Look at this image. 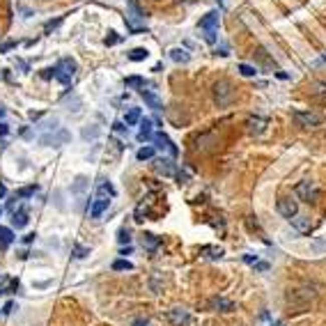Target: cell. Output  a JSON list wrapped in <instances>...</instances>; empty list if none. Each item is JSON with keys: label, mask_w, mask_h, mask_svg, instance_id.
Segmentation results:
<instances>
[{"label": "cell", "mask_w": 326, "mask_h": 326, "mask_svg": "<svg viewBox=\"0 0 326 326\" xmlns=\"http://www.w3.org/2000/svg\"><path fill=\"white\" fill-rule=\"evenodd\" d=\"M317 296V287L315 285H301V287H294L287 292V303L294 310H303L310 305V301Z\"/></svg>", "instance_id": "obj_1"}, {"label": "cell", "mask_w": 326, "mask_h": 326, "mask_svg": "<svg viewBox=\"0 0 326 326\" xmlns=\"http://www.w3.org/2000/svg\"><path fill=\"white\" fill-rule=\"evenodd\" d=\"M74 74H76V62L71 60V58H62V60L53 67V78L58 83H62V85H69Z\"/></svg>", "instance_id": "obj_2"}, {"label": "cell", "mask_w": 326, "mask_h": 326, "mask_svg": "<svg viewBox=\"0 0 326 326\" xmlns=\"http://www.w3.org/2000/svg\"><path fill=\"white\" fill-rule=\"evenodd\" d=\"M232 99H234V90L228 81H218L214 85V101L218 106H228V103H232Z\"/></svg>", "instance_id": "obj_3"}, {"label": "cell", "mask_w": 326, "mask_h": 326, "mask_svg": "<svg viewBox=\"0 0 326 326\" xmlns=\"http://www.w3.org/2000/svg\"><path fill=\"white\" fill-rule=\"evenodd\" d=\"M67 140H69V133H67L65 129H55V133H44V136L39 138V145H44V147H60V145H65Z\"/></svg>", "instance_id": "obj_4"}, {"label": "cell", "mask_w": 326, "mask_h": 326, "mask_svg": "<svg viewBox=\"0 0 326 326\" xmlns=\"http://www.w3.org/2000/svg\"><path fill=\"white\" fill-rule=\"evenodd\" d=\"M296 196H299V200L312 205V202H317V198H319V191H317L315 184H310V182H301V184L296 186Z\"/></svg>", "instance_id": "obj_5"}, {"label": "cell", "mask_w": 326, "mask_h": 326, "mask_svg": "<svg viewBox=\"0 0 326 326\" xmlns=\"http://www.w3.org/2000/svg\"><path fill=\"white\" fill-rule=\"evenodd\" d=\"M294 120L296 124L303 126V129H315V126L321 124V117L315 113H305V110H294Z\"/></svg>", "instance_id": "obj_6"}, {"label": "cell", "mask_w": 326, "mask_h": 326, "mask_svg": "<svg viewBox=\"0 0 326 326\" xmlns=\"http://www.w3.org/2000/svg\"><path fill=\"white\" fill-rule=\"evenodd\" d=\"M166 319H168L173 326H186V324H191L189 310H184V308H170L168 312H166Z\"/></svg>", "instance_id": "obj_7"}, {"label": "cell", "mask_w": 326, "mask_h": 326, "mask_svg": "<svg viewBox=\"0 0 326 326\" xmlns=\"http://www.w3.org/2000/svg\"><path fill=\"white\" fill-rule=\"evenodd\" d=\"M154 173L156 175H163V177H177V166H175L170 158H156L154 161Z\"/></svg>", "instance_id": "obj_8"}, {"label": "cell", "mask_w": 326, "mask_h": 326, "mask_svg": "<svg viewBox=\"0 0 326 326\" xmlns=\"http://www.w3.org/2000/svg\"><path fill=\"white\" fill-rule=\"evenodd\" d=\"M278 212H280V216L292 218L299 214V207H296V202H294L292 198H280V200H278Z\"/></svg>", "instance_id": "obj_9"}, {"label": "cell", "mask_w": 326, "mask_h": 326, "mask_svg": "<svg viewBox=\"0 0 326 326\" xmlns=\"http://www.w3.org/2000/svg\"><path fill=\"white\" fill-rule=\"evenodd\" d=\"M108 205H110V198L97 196L92 200V207H90V218H99L103 212H106V209H108Z\"/></svg>", "instance_id": "obj_10"}, {"label": "cell", "mask_w": 326, "mask_h": 326, "mask_svg": "<svg viewBox=\"0 0 326 326\" xmlns=\"http://www.w3.org/2000/svg\"><path fill=\"white\" fill-rule=\"evenodd\" d=\"M246 126H248L250 136H262L266 131V126H269V120H266V117H250Z\"/></svg>", "instance_id": "obj_11"}, {"label": "cell", "mask_w": 326, "mask_h": 326, "mask_svg": "<svg viewBox=\"0 0 326 326\" xmlns=\"http://www.w3.org/2000/svg\"><path fill=\"white\" fill-rule=\"evenodd\" d=\"M87 189H90V182L85 180V177H76V182L71 184V193L78 198V205H83V200H85V193Z\"/></svg>", "instance_id": "obj_12"}, {"label": "cell", "mask_w": 326, "mask_h": 326, "mask_svg": "<svg viewBox=\"0 0 326 326\" xmlns=\"http://www.w3.org/2000/svg\"><path fill=\"white\" fill-rule=\"evenodd\" d=\"M140 97L145 99V103H147V106H149L152 110H161V108H163V101L152 92V90H145V87H140Z\"/></svg>", "instance_id": "obj_13"}, {"label": "cell", "mask_w": 326, "mask_h": 326, "mask_svg": "<svg viewBox=\"0 0 326 326\" xmlns=\"http://www.w3.org/2000/svg\"><path fill=\"white\" fill-rule=\"evenodd\" d=\"M200 30H216L218 28V12H207L205 17L200 19Z\"/></svg>", "instance_id": "obj_14"}, {"label": "cell", "mask_w": 326, "mask_h": 326, "mask_svg": "<svg viewBox=\"0 0 326 326\" xmlns=\"http://www.w3.org/2000/svg\"><path fill=\"white\" fill-rule=\"evenodd\" d=\"M152 140L156 142V147H161V149H163V147H166V149H170V154H173V156H177V154H180V149L173 145V140H170L166 133H156V136H152Z\"/></svg>", "instance_id": "obj_15"}, {"label": "cell", "mask_w": 326, "mask_h": 326, "mask_svg": "<svg viewBox=\"0 0 326 326\" xmlns=\"http://www.w3.org/2000/svg\"><path fill=\"white\" fill-rule=\"evenodd\" d=\"M152 131H154V122L152 120H142V117H140V131H138V140H140V142L152 140Z\"/></svg>", "instance_id": "obj_16"}, {"label": "cell", "mask_w": 326, "mask_h": 326, "mask_svg": "<svg viewBox=\"0 0 326 326\" xmlns=\"http://www.w3.org/2000/svg\"><path fill=\"white\" fill-rule=\"evenodd\" d=\"M212 305L214 310H218V312H232L234 310V303L230 299H223V296H218V299H212Z\"/></svg>", "instance_id": "obj_17"}, {"label": "cell", "mask_w": 326, "mask_h": 326, "mask_svg": "<svg viewBox=\"0 0 326 326\" xmlns=\"http://www.w3.org/2000/svg\"><path fill=\"white\" fill-rule=\"evenodd\" d=\"M115 186L110 184L108 180H99V184H97V196H106V198H115Z\"/></svg>", "instance_id": "obj_18"}, {"label": "cell", "mask_w": 326, "mask_h": 326, "mask_svg": "<svg viewBox=\"0 0 326 326\" xmlns=\"http://www.w3.org/2000/svg\"><path fill=\"white\" fill-rule=\"evenodd\" d=\"M289 221H292V225L299 230V232H310V218L308 216H301V214H296V216H292Z\"/></svg>", "instance_id": "obj_19"}, {"label": "cell", "mask_w": 326, "mask_h": 326, "mask_svg": "<svg viewBox=\"0 0 326 326\" xmlns=\"http://www.w3.org/2000/svg\"><path fill=\"white\" fill-rule=\"evenodd\" d=\"M207 142H212V145H214V142H216V136H214V133H202V136H198L196 138V149H198V152H200V149H202V152H205V149H209V145H207Z\"/></svg>", "instance_id": "obj_20"}, {"label": "cell", "mask_w": 326, "mask_h": 326, "mask_svg": "<svg viewBox=\"0 0 326 326\" xmlns=\"http://www.w3.org/2000/svg\"><path fill=\"white\" fill-rule=\"evenodd\" d=\"M28 221H30V218H28V212H26V209H21V212H14V214H12V223L17 225V230L26 228Z\"/></svg>", "instance_id": "obj_21"}, {"label": "cell", "mask_w": 326, "mask_h": 326, "mask_svg": "<svg viewBox=\"0 0 326 326\" xmlns=\"http://www.w3.org/2000/svg\"><path fill=\"white\" fill-rule=\"evenodd\" d=\"M158 244H161V241H158L156 234H149V232L142 234V246H145L147 250H156V248H158Z\"/></svg>", "instance_id": "obj_22"}, {"label": "cell", "mask_w": 326, "mask_h": 326, "mask_svg": "<svg viewBox=\"0 0 326 326\" xmlns=\"http://www.w3.org/2000/svg\"><path fill=\"white\" fill-rule=\"evenodd\" d=\"M170 58H173L175 62H180V65H186V62L191 60L189 51H184V49H173L170 51Z\"/></svg>", "instance_id": "obj_23"}, {"label": "cell", "mask_w": 326, "mask_h": 326, "mask_svg": "<svg viewBox=\"0 0 326 326\" xmlns=\"http://www.w3.org/2000/svg\"><path fill=\"white\" fill-rule=\"evenodd\" d=\"M138 122H140V108H129V110H126L124 124L126 126H133V124H138Z\"/></svg>", "instance_id": "obj_24"}, {"label": "cell", "mask_w": 326, "mask_h": 326, "mask_svg": "<svg viewBox=\"0 0 326 326\" xmlns=\"http://www.w3.org/2000/svg\"><path fill=\"white\" fill-rule=\"evenodd\" d=\"M200 253H202V255H207L209 260H218V257H223V248H214V246H202Z\"/></svg>", "instance_id": "obj_25"}, {"label": "cell", "mask_w": 326, "mask_h": 326, "mask_svg": "<svg viewBox=\"0 0 326 326\" xmlns=\"http://www.w3.org/2000/svg\"><path fill=\"white\" fill-rule=\"evenodd\" d=\"M12 241H14V232L10 228H0V244H3V248H7Z\"/></svg>", "instance_id": "obj_26"}, {"label": "cell", "mask_w": 326, "mask_h": 326, "mask_svg": "<svg viewBox=\"0 0 326 326\" xmlns=\"http://www.w3.org/2000/svg\"><path fill=\"white\" fill-rule=\"evenodd\" d=\"M147 55H149V51H147V49H133V51L129 53V60L142 62V60H147Z\"/></svg>", "instance_id": "obj_27"}, {"label": "cell", "mask_w": 326, "mask_h": 326, "mask_svg": "<svg viewBox=\"0 0 326 326\" xmlns=\"http://www.w3.org/2000/svg\"><path fill=\"white\" fill-rule=\"evenodd\" d=\"M99 136H101V129H99V126H90V129H83V138H85V140H97Z\"/></svg>", "instance_id": "obj_28"}, {"label": "cell", "mask_w": 326, "mask_h": 326, "mask_svg": "<svg viewBox=\"0 0 326 326\" xmlns=\"http://www.w3.org/2000/svg\"><path fill=\"white\" fill-rule=\"evenodd\" d=\"M129 10H131V17L136 19V21H142V19H145V14H142V10L138 7L136 0H129Z\"/></svg>", "instance_id": "obj_29"}, {"label": "cell", "mask_w": 326, "mask_h": 326, "mask_svg": "<svg viewBox=\"0 0 326 326\" xmlns=\"http://www.w3.org/2000/svg\"><path fill=\"white\" fill-rule=\"evenodd\" d=\"M138 161H149V158H154V147H142V149H138Z\"/></svg>", "instance_id": "obj_30"}, {"label": "cell", "mask_w": 326, "mask_h": 326, "mask_svg": "<svg viewBox=\"0 0 326 326\" xmlns=\"http://www.w3.org/2000/svg\"><path fill=\"white\" fill-rule=\"evenodd\" d=\"M113 269H115V271H131V269H133V264H131L129 260H115L113 262Z\"/></svg>", "instance_id": "obj_31"}, {"label": "cell", "mask_w": 326, "mask_h": 326, "mask_svg": "<svg viewBox=\"0 0 326 326\" xmlns=\"http://www.w3.org/2000/svg\"><path fill=\"white\" fill-rule=\"evenodd\" d=\"M239 74L246 78H255L257 76V69L255 67H250V65H239Z\"/></svg>", "instance_id": "obj_32"}, {"label": "cell", "mask_w": 326, "mask_h": 326, "mask_svg": "<svg viewBox=\"0 0 326 326\" xmlns=\"http://www.w3.org/2000/svg\"><path fill=\"white\" fill-rule=\"evenodd\" d=\"M124 83H126V87H145V78H140V76H129Z\"/></svg>", "instance_id": "obj_33"}, {"label": "cell", "mask_w": 326, "mask_h": 326, "mask_svg": "<svg viewBox=\"0 0 326 326\" xmlns=\"http://www.w3.org/2000/svg\"><path fill=\"white\" fill-rule=\"evenodd\" d=\"M90 255V248H83V246H74V257H78V260H83V257Z\"/></svg>", "instance_id": "obj_34"}, {"label": "cell", "mask_w": 326, "mask_h": 326, "mask_svg": "<svg viewBox=\"0 0 326 326\" xmlns=\"http://www.w3.org/2000/svg\"><path fill=\"white\" fill-rule=\"evenodd\" d=\"M35 193H37V186H26V189H21L17 193L19 198H30V196H35Z\"/></svg>", "instance_id": "obj_35"}, {"label": "cell", "mask_w": 326, "mask_h": 326, "mask_svg": "<svg viewBox=\"0 0 326 326\" xmlns=\"http://www.w3.org/2000/svg\"><path fill=\"white\" fill-rule=\"evenodd\" d=\"M62 21H65V17H58V19H55V21H49V23H46V26H44V33H51V30H53V28H58Z\"/></svg>", "instance_id": "obj_36"}, {"label": "cell", "mask_w": 326, "mask_h": 326, "mask_svg": "<svg viewBox=\"0 0 326 326\" xmlns=\"http://www.w3.org/2000/svg\"><path fill=\"white\" fill-rule=\"evenodd\" d=\"M12 49H17V42H14V39H7V42L0 44V53H7V51H12Z\"/></svg>", "instance_id": "obj_37"}, {"label": "cell", "mask_w": 326, "mask_h": 326, "mask_svg": "<svg viewBox=\"0 0 326 326\" xmlns=\"http://www.w3.org/2000/svg\"><path fill=\"white\" fill-rule=\"evenodd\" d=\"M117 42H120V35H117V33H108V37L103 39V44H106V46H115Z\"/></svg>", "instance_id": "obj_38"}, {"label": "cell", "mask_w": 326, "mask_h": 326, "mask_svg": "<svg viewBox=\"0 0 326 326\" xmlns=\"http://www.w3.org/2000/svg\"><path fill=\"white\" fill-rule=\"evenodd\" d=\"M117 239H120V244H131V234H129V230L122 228V230H120V237H117Z\"/></svg>", "instance_id": "obj_39"}, {"label": "cell", "mask_w": 326, "mask_h": 326, "mask_svg": "<svg viewBox=\"0 0 326 326\" xmlns=\"http://www.w3.org/2000/svg\"><path fill=\"white\" fill-rule=\"evenodd\" d=\"M205 42L207 44H216V30H205Z\"/></svg>", "instance_id": "obj_40"}, {"label": "cell", "mask_w": 326, "mask_h": 326, "mask_svg": "<svg viewBox=\"0 0 326 326\" xmlns=\"http://www.w3.org/2000/svg\"><path fill=\"white\" fill-rule=\"evenodd\" d=\"M126 129H129V126H124V122H115V124H113L115 133H126Z\"/></svg>", "instance_id": "obj_41"}, {"label": "cell", "mask_w": 326, "mask_h": 326, "mask_svg": "<svg viewBox=\"0 0 326 326\" xmlns=\"http://www.w3.org/2000/svg\"><path fill=\"white\" fill-rule=\"evenodd\" d=\"M253 266H255L257 271H266V269H269V264H266V262H255Z\"/></svg>", "instance_id": "obj_42"}, {"label": "cell", "mask_w": 326, "mask_h": 326, "mask_svg": "<svg viewBox=\"0 0 326 326\" xmlns=\"http://www.w3.org/2000/svg\"><path fill=\"white\" fill-rule=\"evenodd\" d=\"M131 326H152V324H149V321H147V319H136V321H133V324H131Z\"/></svg>", "instance_id": "obj_43"}, {"label": "cell", "mask_w": 326, "mask_h": 326, "mask_svg": "<svg viewBox=\"0 0 326 326\" xmlns=\"http://www.w3.org/2000/svg\"><path fill=\"white\" fill-rule=\"evenodd\" d=\"M244 260L248 262V264H255V262H257V255H244Z\"/></svg>", "instance_id": "obj_44"}, {"label": "cell", "mask_w": 326, "mask_h": 326, "mask_svg": "<svg viewBox=\"0 0 326 326\" xmlns=\"http://www.w3.org/2000/svg\"><path fill=\"white\" fill-rule=\"evenodd\" d=\"M42 76H44V78H53V69H44V71H42Z\"/></svg>", "instance_id": "obj_45"}, {"label": "cell", "mask_w": 326, "mask_h": 326, "mask_svg": "<svg viewBox=\"0 0 326 326\" xmlns=\"http://www.w3.org/2000/svg\"><path fill=\"white\" fill-rule=\"evenodd\" d=\"M19 10H21V14H23V17H30V10H28V7H23V5H19Z\"/></svg>", "instance_id": "obj_46"}, {"label": "cell", "mask_w": 326, "mask_h": 326, "mask_svg": "<svg viewBox=\"0 0 326 326\" xmlns=\"http://www.w3.org/2000/svg\"><path fill=\"white\" fill-rule=\"evenodd\" d=\"M12 310H14V303H7V305H5V308H3V312H5V315H10Z\"/></svg>", "instance_id": "obj_47"}, {"label": "cell", "mask_w": 326, "mask_h": 326, "mask_svg": "<svg viewBox=\"0 0 326 326\" xmlns=\"http://www.w3.org/2000/svg\"><path fill=\"white\" fill-rule=\"evenodd\" d=\"M5 196H7V186L0 182V198H5Z\"/></svg>", "instance_id": "obj_48"}, {"label": "cell", "mask_w": 326, "mask_h": 326, "mask_svg": "<svg viewBox=\"0 0 326 326\" xmlns=\"http://www.w3.org/2000/svg\"><path fill=\"white\" fill-rule=\"evenodd\" d=\"M23 241H26V244H30V241H35V234L30 232V234H26V237H23Z\"/></svg>", "instance_id": "obj_49"}, {"label": "cell", "mask_w": 326, "mask_h": 326, "mask_svg": "<svg viewBox=\"0 0 326 326\" xmlns=\"http://www.w3.org/2000/svg\"><path fill=\"white\" fill-rule=\"evenodd\" d=\"M7 131H10V126H7V124H0V136H5Z\"/></svg>", "instance_id": "obj_50"}, {"label": "cell", "mask_w": 326, "mask_h": 326, "mask_svg": "<svg viewBox=\"0 0 326 326\" xmlns=\"http://www.w3.org/2000/svg\"><path fill=\"white\" fill-rule=\"evenodd\" d=\"M3 117H5V108H3V106H0V120H3Z\"/></svg>", "instance_id": "obj_51"}, {"label": "cell", "mask_w": 326, "mask_h": 326, "mask_svg": "<svg viewBox=\"0 0 326 326\" xmlns=\"http://www.w3.org/2000/svg\"><path fill=\"white\" fill-rule=\"evenodd\" d=\"M0 214H3V207H0Z\"/></svg>", "instance_id": "obj_52"}]
</instances>
